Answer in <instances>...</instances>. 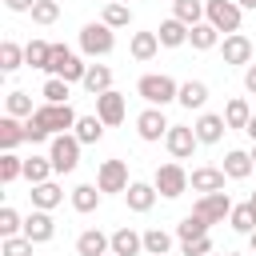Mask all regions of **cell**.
<instances>
[{"label":"cell","instance_id":"cell-1","mask_svg":"<svg viewBox=\"0 0 256 256\" xmlns=\"http://www.w3.org/2000/svg\"><path fill=\"white\" fill-rule=\"evenodd\" d=\"M136 96H140L148 108H164V104H176L180 84H176L172 76H164V72H144V76L136 80Z\"/></svg>","mask_w":256,"mask_h":256},{"label":"cell","instance_id":"cell-2","mask_svg":"<svg viewBox=\"0 0 256 256\" xmlns=\"http://www.w3.org/2000/svg\"><path fill=\"white\" fill-rule=\"evenodd\" d=\"M32 120H36L48 136H64V132H72V128H76L80 112H76L72 104H36Z\"/></svg>","mask_w":256,"mask_h":256},{"label":"cell","instance_id":"cell-3","mask_svg":"<svg viewBox=\"0 0 256 256\" xmlns=\"http://www.w3.org/2000/svg\"><path fill=\"white\" fill-rule=\"evenodd\" d=\"M48 76H60V80H68V84H84V76H88V64H84V56H76L68 44H52Z\"/></svg>","mask_w":256,"mask_h":256},{"label":"cell","instance_id":"cell-4","mask_svg":"<svg viewBox=\"0 0 256 256\" xmlns=\"http://www.w3.org/2000/svg\"><path fill=\"white\" fill-rule=\"evenodd\" d=\"M204 20H208L220 36H232V32H240V24H244V8H240L236 0H204Z\"/></svg>","mask_w":256,"mask_h":256},{"label":"cell","instance_id":"cell-5","mask_svg":"<svg viewBox=\"0 0 256 256\" xmlns=\"http://www.w3.org/2000/svg\"><path fill=\"white\" fill-rule=\"evenodd\" d=\"M112 48H116V32H112L104 20H92V24L80 28V52H84L88 60L112 56Z\"/></svg>","mask_w":256,"mask_h":256},{"label":"cell","instance_id":"cell-6","mask_svg":"<svg viewBox=\"0 0 256 256\" xmlns=\"http://www.w3.org/2000/svg\"><path fill=\"white\" fill-rule=\"evenodd\" d=\"M80 140L72 136V132H64V136H52V144H48V160H52V168H56V176H68V172H76V164H80Z\"/></svg>","mask_w":256,"mask_h":256},{"label":"cell","instance_id":"cell-7","mask_svg":"<svg viewBox=\"0 0 256 256\" xmlns=\"http://www.w3.org/2000/svg\"><path fill=\"white\" fill-rule=\"evenodd\" d=\"M152 184H156V192H160L164 200H176V196L188 192V168H184L180 160H168V164H160V168L152 172Z\"/></svg>","mask_w":256,"mask_h":256},{"label":"cell","instance_id":"cell-8","mask_svg":"<svg viewBox=\"0 0 256 256\" xmlns=\"http://www.w3.org/2000/svg\"><path fill=\"white\" fill-rule=\"evenodd\" d=\"M128 184H132V180H128V160H116V156H112V160H100V168H96V188H100L104 196H112V192L124 196Z\"/></svg>","mask_w":256,"mask_h":256},{"label":"cell","instance_id":"cell-9","mask_svg":"<svg viewBox=\"0 0 256 256\" xmlns=\"http://www.w3.org/2000/svg\"><path fill=\"white\" fill-rule=\"evenodd\" d=\"M164 148H168L172 160H192V152L200 148V140H196L192 124H172L168 136H164Z\"/></svg>","mask_w":256,"mask_h":256},{"label":"cell","instance_id":"cell-10","mask_svg":"<svg viewBox=\"0 0 256 256\" xmlns=\"http://www.w3.org/2000/svg\"><path fill=\"white\" fill-rule=\"evenodd\" d=\"M220 56H224V64H232V68H248L252 56H256V48H252V40H248L244 32H232V36L220 40Z\"/></svg>","mask_w":256,"mask_h":256},{"label":"cell","instance_id":"cell-11","mask_svg":"<svg viewBox=\"0 0 256 256\" xmlns=\"http://www.w3.org/2000/svg\"><path fill=\"white\" fill-rule=\"evenodd\" d=\"M168 116H164V108H144L140 116H136V136L144 140V144H156V140H164L168 136Z\"/></svg>","mask_w":256,"mask_h":256},{"label":"cell","instance_id":"cell-12","mask_svg":"<svg viewBox=\"0 0 256 256\" xmlns=\"http://www.w3.org/2000/svg\"><path fill=\"white\" fill-rule=\"evenodd\" d=\"M232 200H228V192H212V196H200L196 204H192V212L200 216V220H208V224H224L228 216H232Z\"/></svg>","mask_w":256,"mask_h":256},{"label":"cell","instance_id":"cell-13","mask_svg":"<svg viewBox=\"0 0 256 256\" xmlns=\"http://www.w3.org/2000/svg\"><path fill=\"white\" fill-rule=\"evenodd\" d=\"M96 116L104 120V128H116V124H124V116H128V96L124 92H104V96H96Z\"/></svg>","mask_w":256,"mask_h":256},{"label":"cell","instance_id":"cell-14","mask_svg":"<svg viewBox=\"0 0 256 256\" xmlns=\"http://www.w3.org/2000/svg\"><path fill=\"white\" fill-rule=\"evenodd\" d=\"M224 168H212V164H200L188 172V188L200 192V196H212V192H224Z\"/></svg>","mask_w":256,"mask_h":256},{"label":"cell","instance_id":"cell-15","mask_svg":"<svg viewBox=\"0 0 256 256\" xmlns=\"http://www.w3.org/2000/svg\"><path fill=\"white\" fill-rule=\"evenodd\" d=\"M192 132H196V140H200V144H220V140H224V132H228V124H224V116H220V112H200V116H196V124H192Z\"/></svg>","mask_w":256,"mask_h":256},{"label":"cell","instance_id":"cell-16","mask_svg":"<svg viewBox=\"0 0 256 256\" xmlns=\"http://www.w3.org/2000/svg\"><path fill=\"white\" fill-rule=\"evenodd\" d=\"M24 236H28L32 244H48V240L56 236V220H52V212L32 208V216H24Z\"/></svg>","mask_w":256,"mask_h":256},{"label":"cell","instance_id":"cell-17","mask_svg":"<svg viewBox=\"0 0 256 256\" xmlns=\"http://www.w3.org/2000/svg\"><path fill=\"white\" fill-rule=\"evenodd\" d=\"M156 184L152 180H132L128 184V192H124V200H128V212H152V204H156Z\"/></svg>","mask_w":256,"mask_h":256},{"label":"cell","instance_id":"cell-18","mask_svg":"<svg viewBox=\"0 0 256 256\" xmlns=\"http://www.w3.org/2000/svg\"><path fill=\"white\" fill-rule=\"evenodd\" d=\"M112 252V236L100 228H84L76 236V256H108Z\"/></svg>","mask_w":256,"mask_h":256},{"label":"cell","instance_id":"cell-19","mask_svg":"<svg viewBox=\"0 0 256 256\" xmlns=\"http://www.w3.org/2000/svg\"><path fill=\"white\" fill-rule=\"evenodd\" d=\"M144 252V232H136V228H116L112 232V256H140Z\"/></svg>","mask_w":256,"mask_h":256},{"label":"cell","instance_id":"cell-20","mask_svg":"<svg viewBox=\"0 0 256 256\" xmlns=\"http://www.w3.org/2000/svg\"><path fill=\"white\" fill-rule=\"evenodd\" d=\"M156 52H160V36H156V32H132V40H128V56H132L136 64H148Z\"/></svg>","mask_w":256,"mask_h":256},{"label":"cell","instance_id":"cell-21","mask_svg":"<svg viewBox=\"0 0 256 256\" xmlns=\"http://www.w3.org/2000/svg\"><path fill=\"white\" fill-rule=\"evenodd\" d=\"M176 104L188 108V112H204V104H208V84H204V80H184Z\"/></svg>","mask_w":256,"mask_h":256},{"label":"cell","instance_id":"cell-22","mask_svg":"<svg viewBox=\"0 0 256 256\" xmlns=\"http://www.w3.org/2000/svg\"><path fill=\"white\" fill-rule=\"evenodd\" d=\"M224 176L228 180H248L252 172H256V164H252V152H244V148H232L228 156H224Z\"/></svg>","mask_w":256,"mask_h":256},{"label":"cell","instance_id":"cell-23","mask_svg":"<svg viewBox=\"0 0 256 256\" xmlns=\"http://www.w3.org/2000/svg\"><path fill=\"white\" fill-rule=\"evenodd\" d=\"M28 196H32V208H40V212H52V208H60V204H64V188H60L56 180L36 184Z\"/></svg>","mask_w":256,"mask_h":256},{"label":"cell","instance_id":"cell-24","mask_svg":"<svg viewBox=\"0 0 256 256\" xmlns=\"http://www.w3.org/2000/svg\"><path fill=\"white\" fill-rule=\"evenodd\" d=\"M156 36H160V48H184L188 44V24H180L176 16H168V20H160Z\"/></svg>","mask_w":256,"mask_h":256},{"label":"cell","instance_id":"cell-25","mask_svg":"<svg viewBox=\"0 0 256 256\" xmlns=\"http://www.w3.org/2000/svg\"><path fill=\"white\" fill-rule=\"evenodd\" d=\"M52 176H56V168H52V160H48V156H36V152H32V156H24V180H28L32 188H36V184H48Z\"/></svg>","mask_w":256,"mask_h":256},{"label":"cell","instance_id":"cell-26","mask_svg":"<svg viewBox=\"0 0 256 256\" xmlns=\"http://www.w3.org/2000/svg\"><path fill=\"white\" fill-rule=\"evenodd\" d=\"M220 32L204 20V24H196V28H188V44H192V52H212V48H220Z\"/></svg>","mask_w":256,"mask_h":256},{"label":"cell","instance_id":"cell-27","mask_svg":"<svg viewBox=\"0 0 256 256\" xmlns=\"http://www.w3.org/2000/svg\"><path fill=\"white\" fill-rule=\"evenodd\" d=\"M220 116H224L228 132H232V128H240V132H244V128H248V120H252V108H248V100H244V96H232V100L224 104V112H220Z\"/></svg>","mask_w":256,"mask_h":256},{"label":"cell","instance_id":"cell-28","mask_svg":"<svg viewBox=\"0 0 256 256\" xmlns=\"http://www.w3.org/2000/svg\"><path fill=\"white\" fill-rule=\"evenodd\" d=\"M20 144H28V140H24V120L0 116V148H4V152H16Z\"/></svg>","mask_w":256,"mask_h":256},{"label":"cell","instance_id":"cell-29","mask_svg":"<svg viewBox=\"0 0 256 256\" xmlns=\"http://www.w3.org/2000/svg\"><path fill=\"white\" fill-rule=\"evenodd\" d=\"M84 92H92V96H104V92H112V68H108V64H88Z\"/></svg>","mask_w":256,"mask_h":256},{"label":"cell","instance_id":"cell-30","mask_svg":"<svg viewBox=\"0 0 256 256\" xmlns=\"http://www.w3.org/2000/svg\"><path fill=\"white\" fill-rule=\"evenodd\" d=\"M72 136L80 140V144H100L104 140V120L92 112V116H80L76 120V128H72Z\"/></svg>","mask_w":256,"mask_h":256},{"label":"cell","instance_id":"cell-31","mask_svg":"<svg viewBox=\"0 0 256 256\" xmlns=\"http://www.w3.org/2000/svg\"><path fill=\"white\" fill-rule=\"evenodd\" d=\"M100 200H104V192H100L96 184H76V188H72V208H76V212H96Z\"/></svg>","mask_w":256,"mask_h":256},{"label":"cell","instance_id":"cell-32","mask_svg":"<svg viewBox=\"0 0 256 256\" xmlns=\"http://www.w3.org/2000/svg\"><path fill=\"white\" fill-rule=\"evenodd\" d=\"M208 228H212L208 220H200L196 212H188V216L176 224V240H180V244H188V240H204V236H208Z\"/></svg>","mask_w":256,"mask_h":256},{"label":"cell","instance_id":"cell-33","mask_svg":"<svg viewBox=\"0 0 256 256\" xmlns=\"http://www.w3.org/2000/svg\"><path fill=\"white\" fill-rule=\"evenodd\" d=\"M172 16L188 28H196V24H204V0H172Z\"/></svg>","mask_w":256,"mask_h":256},{"label":"cell","instance_id":"cell-34","mask_svg":"<svg viewBox=\"0 0 256 256\" xmlns=\"http://www.w3.org/2000/svg\"><path fill=\"white\" fill-rule=\"evenodd\" d=\"M48 60H52V44H48V40H28V44H24V64H28V68L48 72Z\"/></svg>","mask_w":256,"mask_h":256},{"label":"cell","instance_id":"cell-35","mask_svg":"<svg viewBox=\"0 0 256 256\" xmlns=\"http://www.w3.org/2000/svg\"><path fill=\"white\" fill-rule=\"evenodd\" d=\"M144 256H172V232L148 228L144 232Z\"/></svg>","mask_w":256,"mask_h":256},{"label":"cell","instance_id":"cell-36","mask_svg":"<svg viewBox=\"0 0 256 256\" xmlns=\"http://www.w3.org/2000/svg\"><path fill=\"white\" fill-rule=\"evenodd\" d=\"M32 112H36V108H32V96H28V92H20V88H16V92H8V96H4V116L28 120Z\"/></svg>","mask_w":256,"mask_h":256},{"label":"cell","instance_id":"cell-37","mask_svg":"<svg viewBox=\"0 0 256 256\" xmlns=\"http://www.w3.org/2000/svg\"><path fill=\"white\" fill-rule=\"evenodd\" d=\"M40 96H44V104H68L72 84H68V80H60V76H48V80H44V88H40Z\"/></svg>","mask_w":256,"mask_h":256},{"label":"cell","instance_id":"cell-38","mask_svg":"<svg viewBox=\"0 0 256 256\" xmlns=\"http://www.w3.org/2000/svg\"><path fill=\"white\" fill-rule=\"evenodd\" d=\"M100 20H104L112 32H116V28H128V24H132V8L120 4V0H112V4H104V16H100Z\"/></svg>","mask_w":256,"mask_h":256},{"label":"cell","instance_id":"cell-39","mask_svg":"<svg viewBox=\"0 0 256 256\" xmlns=\"http://www.w3.org/2000/svg\"><path fill=\"white\" fill-rule=\"evenodd\" d=\"M16 68H24V48H20L16 40H4V44H0V72L8 76V72H16Z\"/></svg>","mask_w":256,"mask_h":256},{"label":"cell","instance_id":"cell-40","mask_svg":"<svg viewBox=\"0 0 256 256\" xmlns=\"http://www.w3.org/2000/svg\"><path fill=\"white\" fill-rule=\"evenodd\" d=\"M228 228L240 232V236H252V232H256V216H252V208H248V204H236L232 216H228Z\"/></svg>","mask_w":256,"mask_h":256},{"label":"cell","instance_id":"cell-41","mask_svg":"<svg viewBox=\"0 0 256 256\" xmlns=\"http://www.w3.org/2000/svg\"><path fill=\"white\" fill-rule=\"evenodd\" d=\"M20 176H24V156L4 152V156H0V184H16Z\"/></svg>","mask_w":256,"mask_h":256},{"label":"cell","instance_id":"cell-42","mask_svg":"<svg viewBox=\"0 0 256 256\" xmlns=\"http://www.w3.org/2000/svg\"><path fill=\"white\" fill-rule=\"evenodd\" d=\"M28 16H32V24H44V28H48V24L60 20V0H36V8H32Z\"/></svg>","mask_w":256,"mask_h":256},{"label":"cell","instance_id":"cell-43","mask_svg":"<svg viewBox=\"0 0 256 256\" xmlns=\"http://www.w3.org/2000/svg\"><path fill=\"white\" fill-rule=\"evenodd\" d=\"M0 236L8 240V236H24V220H20V212L16 208H0Z\"/></svg>","mask_w":256,"mask_h":256},{"label":"cell","instance_id":"cell-44","mask_svg":"<svg viewBox=\"0 0 256 256\" xmlns=\"http://www.w3.org/2000/svg\"><path fill=\"white\" fill-rule=\"evenodd\" d=\"M0 256H32V240L28 236H8V240H0Z\"/></svg>","mask_w":256,"mask_h":256},{"label":"cell","instance_id":"cell-45","mask_svg":"<svg viewBox=\"0 0 256 256\" xmlns=\"http://www.w3.org/2000/svg\"><path fill=\"white\" fill-rule=\"evenodd\" d=\"M24 140H28V144H52V136H48V132H44V128H40L32 116L24 120Z\"/></svg>","mask_w":256,"mask_h":256},{"label":"cell","instance_id":"cell-46","mask_svg":"<svg viewBox=\"0 0 256 256\" xmlns=\"http://www.w3.org/2000/svg\"><path fill=\"white\" fill-rule=\"evenodd\" d=\"M212 252V236H204V240H188V244H180V256H208Z\"/></svg>","mask_w":256,"mask_h":256},{"label":"cell","instance_id":"cell-47","mask_svg":"<svg viewBox=\"0 0 256 256\" xmlns=\"http://www.w3.org/2000/svg\"><path fill=\"white\" fill-rule=\"evenodd\" d=\"M244 92H248V96H256V60L244 68Z\"/></svg>","mask_w":256,"mask_h":256},{"label":"cell","instance_id":"cell-48","mask_svg":"<svg viewBox=\"0 0 256 256\" xmlns=\"http://www.w3.org/2000/svg\"><path fill=\"white\" fill-rule=\"evenodd\" d=\"M4 8H8V12H32L36 0H4Z\"/></svg>","mask_w":256,"mask_h":256},{"label":"cell","instance_id":"cell-49","mask_svg":"<svg viewBox=\"0 0 256 256\" xmlns=\"http://www.w3.org/2000/svg\"><path fill=\"white\" fill-rule=\"evenodd\" d=\"M244 132H248V140H252V144H256V116H252V120H248V128H244Z\"/></svg>","mask_w":256,"mask_h":256},{"label":"cell","instance_id":"cell-50","mask_svg":"<svg viewBox=\"0 0 256 256\" xmlns=\"http://www.w3.org/2000/svg\"><path fill=\"white\" fill-rule=\"evenodd\" d=\"M236 4H240L244 12H256V0H236Z\"/></svg>","mask_w":256,"mask_h":256},{"label":"cell","instance_id":"cell-51","mask_svg":"<svg viewBox=\"0 0 256 256\" xmlns=\"http://www.w3.org/2000/svg\"><path fill=\"white\" fill-rule=\"evenodd\" d=\"M248 252H252V256H256V232H252V236H248Z\"/></svg>","mask_w":256,"mask_h":256},{"label":"cell","instance_id":"cell-52","mask_svg":"<svg viewBox=\"0 0 256 256\" xmlns=\"http://www.w3.org/2000/svg\"><path fill=\"white\" fill-rule=\"evenodd\" d=\"M248 208H252V216H256V192H252V196H248Z\"/></svg>","mask_w":256,"mask_h":256},{"label":"cell","instance_id":"cell-53","mask_svg":"<svg viewBox=\"0 0 256 256\" xmlns=\"http://www.w3.org/2000/svg\"><path fill=\"white\" fill-rule=\"evenodd\" d=\"M252 164H256V144H252Z\"/></svg>","mask_w":256,"mask_h":256},{"label":"cell","instance_id":"cell-54","mask_svg":"<svg viewBox=\"0 0 256 256\" xmlns=\"http://www.w3.org/2000/svg\"><path fill=\"white\" fill-rule=\"evenodd\" d=\"M224 256H240V252H224Z\"/></svg>","mask_w":256,"mask_h":256},{"label":"cell","instance_id":"cell-55","mask_svg":"<svg viewBox=\"0 0 256 256\" xmlns=\"http://www.w3.org/2000/svg\"><path fill=\"white\" fill-rule=\"evenodd\" d=\"M108 4H112V0H108ZM120 4H128V0H120Z\"/></svg>","mask_w":256,"mask_h":256},{"label":"cell","instance_id":"cell-56","mask_svg":"<svg viewBox=\"0 0 256 256\" xmlns=\"http://www.w3.org/2000/svg\"><path fill=\"white\" fill-rule=\"evenodd\" d=\"M208 256H216V252H208Z\"/></svg>","mask_w":256,"mask_h":256},{"label":"cell","instance_id":"cell-57","mask_svg":"<svg viewBox=\"0 0 256 256\" xmlns=\"http://www.w3.org/2000/svg\"><path fill=\"white\" fill-rule=\"evenodd\" d=\"M108 256H112V252H108Z\"/></svg>","mask_w":256,"mask_h":256}]
</instances>
